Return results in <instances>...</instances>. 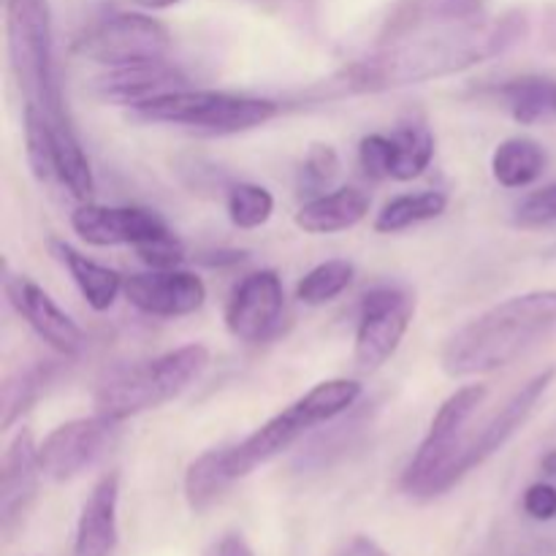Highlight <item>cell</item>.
I'll list each match as a JSON object with an SVG mask.
<instances>
[{
  "instance_id": "obj_10",
  "label": "cell",
  "mask_w": 556,
  "mask_h": 556,
  "mask_svg": "<svg viewBox=\"0 0 556 556\" xmlns=\"http://www.w3.org/2000/svg\"><path fill=\"white\" fill-rule=\"evenodd\" d=\"M413 315H416V302L402 288L380 286L362 299L356 345H353V362L362 372H375L400 351Z\"/></svg>"
},
{
  "instance_id": "obj_26",
  "label": "cell",
  "mask_w": 556,
  "mask_h": 556,
  "mask_svg": "<svg viewBox=\"0 0 556 556\" xmlns=\"http://www.w3.org/2000/svg\"><path fill=\"white\" fill-rule=\"evenodd\" d=\"M503 106L519 119L521 125H535L541 119H552V79H514L497 90Z\"/></svg>"
},
{
  "instance_id": "obj_28",
  "label": "cell",
  "mask_w": 556,
  "mask_h": 556,
  "mask_svg": "<svg viewBox=\"0 0 556 556\" xmlns=\"http://www.w3.org/2000/svg\"><path fill=\"white\" fill-rule=\"evenodd\" d=\"M228 217L242 231H253V228L266 226L275 215V195L255 182H239L228 190L226 199Z\"/></svg>"
},
{
  "instance_id": "obj_34",
  "label": "cell",
  "mask_w": 556,
  "mask_h": 556,
  "mask_svg": "<svg viewBox=\"0 0 556 556\" xmlns=\"http://www.w3.org/2000/svg\"><path fill=\"white\" fill-rule=\"evenodd\" d=\"M525 514L535 521L556 519V486L554 483H532L521 497Z\"/></svg>"
},
{
  "instance_id": "obj_5",
  "label": "cell",
  "mask_w": 556,
  "mask_h": 556,
  "mask_svg": "<svg viewBox=\"0 0 556 556\" xmlns=\"http://www.w3.org/2000/svg\"><path fill=\"white\" fill-rule=\"evenodd\" d=\"M5 47L9 65L25 96L54 123H71L54 71V30L49 0H5Z\"/></svg>"
},
{
  "instance_id": "obj_32",
  "label": "cell",
  "mask_w": 556,
  "mask_h": 556,
  "mask_svg": "<svg viewBox=\"0 0 556 556\" xmlns=\"http://www.w3.org/2000/svg\"><path fill=\"white\" fill-rule=\"evenodd\" d=\"M139 258L144 261L150 269H179L185 261V244L174 237L172 231L163 233V237L152 239L136 248Z\"/></svg>"
},
{
  "instance_id": "obj_15",
  "label": "cell",
  "mask_w": 556,
  "mask_h": 556,
  "mask_svg": "<svg viewBox=\"0 0 556 556\" xmlns=\"http://www.w3.org/2000/svg\"><path fill=\"white\" fill-rule=\"evenodd\" d=\"M282 307L286 291L280 275L275 269L253 271L233 288L226 307V326L237 340L261 342L277 329Z\"/></svg>"
},
{
  "instance_id": "obj_8",
  "label": "cell",
  "mask_w": 556,
  "mask_h": 556,
  "mask_svg": "<svg viewBox=\"0 0 556 556\" xmlns=\"http://www.w3.org/2000/svg\"><path fill=\"white\" fill-rule=\"evenodd\" d=\"M76 54L106 68L166 60L172 33L155 16L139 11H119L87 27L76 41Z\"/></svg>"
},
{
  "instance_id": "obj_14",
  "label": "cell",
  "mask_w": 556,
  "mask_h": 556,
  "mask_svg": "<svg viewBox=\"0 0 556 556\" xmlns=\"http://www.w3.org/2000/svg\"><path fill=\"white\" fill-rule=\"evenodd\" d=\"M43 478L38 462V445L30 429H20L11 440L0 465V532L5 541L20 532L30 514L38 494V481Z\"/></svg>"
},
{
  "instance_id": "obj_21",
  "label": "cell",
  "mask_w": 556,
  "mask_h": 556,
  "mask_svg": "<svg viewBox=\"0 0 556 556\" xmlns=\"http://www.w3.org/2000/svg\"><path fill=\"white\" fill-rule=\"evenodd\" d=\"M543 168H546V150L527 136H510V139L500 141L492 152L494 182L508 190L532 185L541 177Z\"/></svg>"
},
{
  "instance_id": "obj_22",
  "label": "cell",
  "mask_w": 556,
  "mask_h": 556,
  "mask_svg": "<svg viewBox=\"0 0 556 556\" xmlns=\"http://www.w3.org/2000/svg\"><path fill=\"white\" fill-rule=\"evenodd\" d=\"M54 174L68 188L74 199L87 201L96 193V177H92L90 161H87L81 141L71 123H54Z\"/></svg>"
},
{
  "instance_id": "obj_24",
  "label": "cell",
  "mask_w": 556,
  "mask_h": 556,
  "mask_svg": "<svg viewBox=\"0 0 556 556\" xmlns=\"http://www.w3.org/2000/svg\"><path fill=\"white\" fill-rule=\"evenodd\" d=\"M391 144V172L389 179L410 182L421 177L434 157V136L427 125H405L389 136Z\"/></svg>"
},
{
  "instance_id": "obj_6",
  "label": "cell",
  "mask_w": 556,
  "mask_h": 556,
  "mask_svg": "<svg viewBox=\"0 0 556 556\" xmlns=\"http://www.w3.org/2000/svg\"><path fill=\"white\" fill-rule=\"evenodd\" d=\"M280 106L269 98L237 96L223 90H172L134 106V114L147 123L185 125L204 134H244L277 117Z\"/></svg>"
},
{
  "instance_id": "obj_7",
  "label": "cell",
  "mask_w": 556,
  "mask_h": 556,
  "mask_svg": "<svg viewBox=\"0 0 556 556\" xmlns=\"http://www.w3.org/2000/svg\"><path fill=\"white\" fill-rule=\"evenodd\" d=\"M489 389L486 386H465V389L454 391L443 405L434 413L432 424H429L427 438L421 440L418 451L413 454L410 465L402 472V492L413 500H434L443 497L445 492L454 489L451 481V467H454V456L459 451L462 438L467 434L472 416L478 407L486 402Z\"/></svg>"
},
{
  "instance_id": "obj_4",
  "label": "cell",
  "mask_w": 556,
  "mask_h": 556,
  "mask_svg": "<svg viewBox=\"0 0 556 556\" xmlns=\"http://www.w3.org/2000/svg\"><path fill=\"white\" fill-rule=\"evenodd\" d=\"M206 367H210V351L199 342L130 364L112 372L98 386L96 400H92L96 413L114 421H128L141 413L157 410L188 391Z\"/></svg>"
},
{
  "instance_id": "obj_33",
  "label": "cell",
  "mask_w": 556,
  "mask_h": 556,
  "mask_svg": "<svg viewBox=\"0 0 556 556\" xmlns=\"http://www.w3.org/2000/svg\"><path fill=\"white\" fill-rule=\"evenodd\" d=\"M358 163H362L364 174L372 179H389L391 172V144L386 134H369L364 136L358 144Z\"/></svg>"
},
{
  "instance_id": "obj_13",
  "label": "cell",
  "mask_w": 556,
  "mask_h": 556,
  "mask_svg": "<svg viewBox=\"0 0 556 556\" xmlns=\"http://www.w3.org/2000/svg\"><path fill=\"white\" fill-rule=\"evenodd\" d=\"M71 228L79 233V239L96 248H117V244L139 248L172 231L161 215L144 206H103L90 201L76 206L71 215Z\"/></svg>"
},
{
  "instance_id": "obj_20",
  "label": "cell",
  "mask_w": 556,
  "mask_h": 556,
  "mask_svg": "<svg viewBox=\"0 0 556 556\" xmlns=\"http://www.w3.org/2000/svg\"><path fill=\"white\" fill-rule=\"evenodd\" d=\"M49 250H52L54 258L68 269L71 280H74V286L79 288L87 307L96 309V313H106V309H112V304L117 302L119 291L125 288V280L119 271L87 258L85 253L71 248V244L63 242V239H49Z\"/></svg>"
},
{
  "instance_id": "obj_19",
  "label": "cell",
  "mask_w": 556,
  "mask_h": 556,
  "mask_svg": "<svg viewBox=\"0 0 556 556\" xmlns=\"http://www.w3.org/2000/svg\"><path fill=\"white\" fill-rule=\"evenodd\" d=\"M369 215V195L362 188H337L331 193L313 195L307 204L299 206L293 215L296 228L313 237H324V233H340L348 228L358 226L364 217Z\"/></svg>"
},
{
  "instance_id": "obj_3",
  "label": "cell",
  "mask_w": 556,
  "mask_h": 556,
  "mask_svg": "<svg viewBox=\"0 0 556 556\" xmlns=\"http://www.w3.org/2000/svg\"><path fill=\"white\" fill-rule=\"evenodd\" d=\"M556 326V291H527L483 309L445 340L440 367L448 378H472L508 367Z\"/></svg>"
},
{
  "instance_id": "obj_38",
  "label": "cell",
  "mask_w": 556,
  "mask_h": 556,
  "mask_svg": "<svg viewBox=\"0 0 556 556\" xmlns=\"http://www.w3.org/2000/svg\"><path fill=\"white\" fill-rule=\"evenodd\" d=\"M541 470L546 472V476L556 478V448L548 451V454L543 456V459H541Z\"/></svg>"
},
{
  "instance_id": "obj_9",
  "label": "cell",
  "mask_w": 556,
  "mask_h": 556,
  "mask_svg": "<svg viewBox=\"0 0 556 556\" xmlns=\"http://www.w3.org/2000/svg\"><path fill=\"white\" fill-rule=\"evenodd\" d=\"M119 424L123 421L96 413V416L74 418V421L54 427L38 443L43 478L54 483H68L90 470L92 465H98L117 443Z\"/></svg>"
},
{
  "instance_id": "obj_18",
  "label": "cell",
  "mask_w": 556,
  "mask_h": 556,
  "mask_svg": "<svg viewBox=\"0 0 556 556\" xmlns=\"http://www.w3.org/2000/svg\"><path fill=\"white\" fill-rule=\"evenodd\" d=\"M185 76L166 60L155 63H136L123 65V68H109L98 79L96 90L103 101L125 103V106H139L150 98L163 96V92L182 90Z\"/></svg>"
},
{
  "instance_id": "obj_2",
  "label": "cell",
  "mask_w": 556,
  "mask_h": 556,
  "mask_svg": "<svg viewBox=\"0 0 556 556\" xmlns=\"http://www.w3.org/2000/svg\"><path fill=\"white\" fill-rule=\"evenodd\" d=\"M358 400H362V383L356 380H324V383L313 386L307 394L299 396L296 402L282 407L269 421L261 424L242 443L212 448L195 456L185 470V500H188L190 510L193 514L210 510L228 489L253 476L258 467L269 465L315 427L342 416Z\"/></svg>"
},
{
  "instance_id": "obj_27",
  "label": "cell",
  "mask_w": 556,
  "mask_h": 556,
  "mask_svg": "<svg viewBox=\"0 0 556 556\" xmlns=\"http://www.w3.org/2000/svg\"><path fill=\"white\" fill-rule=\"evenodd\" d=\"M25 152L38 182L58 179L54 174V125L41 109L25 106Z\"/></svg>"
},
{
  "instance_id": "obj_30",
  "label": "cell",
  "mask_w": 556,
  "mask_h": 556,
  "mask_svg": "<svg viewBox=\"0 0 556 556\" xmlns=\"http://www.w3.org/2000/svg\"><path fill=\"white\" fill-rule=\"evenodd\" d=\"M337 177H340V155H337V150L331 144L315 141L307 155H304L302 168H299V188L320 195V190L329 188Z\"/></svg>"
},
{
  "instance_id": "obj_29",
  "label": "cell",
  "mask_w": 556,
  "mask_h": 556,
  "mask_svg": "<svg viewBox=\"0 0 556 556\" xmlns=\"http://www.w3.org/2000/svg\"><path fill=\"white\" fill-rule=\"evenodd\" d=\"M43 386H47V367H30L25 372H16L14 378L5 380L3 386V402H0V427L9 432L41 396Z\"/></svg>"
},
{
  "instance_id": "obj_1",
  "label": "cell",
  "mask_w": 556,
  "mask_h": 556,
  "mask_svg": "<svg viewBox=\"0 0 556 556\" xmlns=\"http://www.w3.org/2000/svg\"><path fill=\"white\" fill-rule=\"evenodd\" d=\"M527 33L521 14H505L500 20L472 16V20L427 25L405 36L389 38L372 54L353 60L345 68L315 81L302 92L304 101H342L353 96L402 90L424 81L465 74L497 54L508 52Z\"/></svg>"
},
{
  "instance_id": "obj_25",
  "label": "cell",
  "mask_w": 556,
  "mask_h": 556,
  "mask_svg": "<svg viewBox=\"0 0 556 556\" xmlns=\"http://www.w3.org/2000/svg\"><path fill=\"white\" fill-rule=\"evenodd\" d=\"M353 275H356V269H353L351 261H324L299 280L296 299L307 307H324L351 288Z\"/></svg>"
},
{
  "instance_id": "obj_12",
  "label": "cell",
  "mask_w": 556,
  "mask_h": 556,
  "mask_svg": "<svg viewBox=\"0 0 556 556\" xmlns=\"http://www.w3.org/2000/svg\"><path fill=\"white\" fill-rule=\"evenodd\" d=\"M3 293L16 315L25 318V324L52 351L63 353V356H76L85 348V331L79 329V324L68 313H63L38 282H33L27 275L11 271L9 264H3Z\"/></svg>"
},
{
  "instance_id": "obj_35",
  "label": "cell",
  "mask_w": 556,
  "mask_h": 556,
  "mask_svg": "<svg viewBox=\"0 0 556 556\" xmlns=\"http://www.w3.org/2000/svg\"><path fill=\"white\" fill-rule=\"evenodd\" d=\"M210 556H255L253 548H250V543L244 541L239 532H228V535H223L220 541L215 543V548H212Z\"/></svg>"
},
{
  "instance_id": "obj_37",
  "label": "cell",
  "mask_w": 556,
  "mask_h": 556,
  "mask_svg": "<svg viewBox=\"0 0 556 556\" xmlns=\"http://www.w3.org/2000/svg\"><path fill=\"white\" fill-rule=\"evenodd\" d=\"M130 3H136L139 9H147V11H163V9H172V5L182 3V0H130Z\"/></svg>"
},
{
  "instance_id": "obj_36",
  "label": "cell",
  "mask_w": 556,
  "mask_h": 556,
  "mask_svg": "<svg viewBox=\"0 0 556 556\" xmlns=\"http://www.w3.org/2000/svg\"><path fill=\"white\" fill-rule=\"evenodd\" d=\"M340 556H391V554L386 552V548L380 546V543H375L372 538L356 535L351 543H348L345 552H342Z\"/></svg>"
},
{
  "instance_id": "obj_16",
  "label": "cell",
  "mask_w": 556,
  "mask_h": 556,
  "mask_svg": "<svg viewBox=\"0 0 556 556\" xmlns=\"http://www.w3.org/2000/svg\"><path fill=\"white\" fill-rule=\"evenodd\" d=\"M125 299L152 318H185L204 307L206 286L199 275L182 269H152L130 275L123 288Z\"/></svg>"
},
{
  "instance_id": "obj_23",
  "label": "cell",
  "mask_w": 556,
  "mask_h": 556,
  "mask_svg": "<svg viewBox=\"0 0 556 556\" xmlns=\"http://www.w3.org/2000/svg\"><path fill=\"white\" fill-rule=\"evenodd\" d=\"M448 210V195L443 190H421V193H405L391 199L375 217L378 233H400L418 223L438 220Z\"/></svg>"
},
{
  "instance_id": "obj_11",
  "label": "cell",
  "mask_w": 556,
  "mask_h": 556,
  "mask_svg": "<svg viewBox=\"0 0 556 556\" xmlns=\"http://www.w3.org/2000/svg\"><path fill=\"white\" fill-rule=\"evenodd\" d=\"M554 378H556V367H548L543 369V372H538L535 378L527 380L519 391H514V396H510V400L505 402L492 418H486L481 429L465 434V440H462L454 459L456 483H459L465 476H470V472L476 470V467H481L483 462L492 459L500 448L508 445V440L514 438L527 421H530L535 407L541 405L546 391L552 389Z\"/></svg>"
},
{
  "instance_id": "obj_31",
  "label": "cell",
  "mask_w": 556,
  "mask_h": 556,
  "mask_svg": "<svg viewBox=\"0 0 556 556\" xmlns=\"http://www.w3.org/2000/svg\"><path fill=\"white\" fill-rule=\"evenodd\" d=\"M514 220L516 226L521 228H541L556 223V182L525 195V199L516 204Z\"/></svg>"
},
{
  "instance_id": "obj_17",
  "label": "cell",
  "mask_w": 556,
  "mask_h": 556,
  "mask_svg": "<svg viewBox=\"0 0 556 556\" xmlns=\"http://www.w3.org/2000/svg\"><path fill=\"white\" fill-rule=\"evenodd\" d=\"M119 472L112 470L96 481L79 510L74 538V556H112L117 548Z\"/></svg>"
}]
</instances>
